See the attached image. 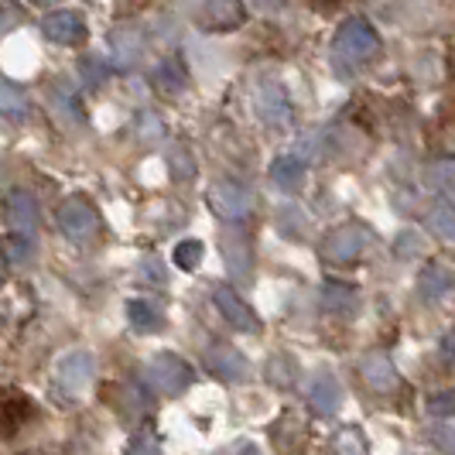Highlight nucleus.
Listing matches in <instances>:
<instances>
[{
  "label": "nucleus",
  "mask_w": 455,
  "mask_h": 455,
  "mask_svg": "<svg viewBox=\"0 0 455 455\" xmlns=\"http://www.w3.org/2000/svg\"><path fill=\"white\" fill-rule=\"evenodd\" d=\"M144 380H148V387L164 394V397H179L182 390L192 387L196 373H192V366L185 363L182 356H175V353H158V356H151V360L144 363Z\"/></svg>",
  "instance_id": "nucleus-1"
},
{
  "label": "nucleus",
  "mask_w": 455,
  "mask_h": 455,
  "mask_svg": "<svg viewBox=\"0 0 455 455\" xmlns=\"http://www.w3.org/2000/svg\"><path fill=\"white\" fill-rule=\"evenodd\" d=\"M185 14L205 31H233L247 21L240 0H185Z\"/></svg>",
  "instance_id": "nucleus-2"
},
{
  "label": "nucleus",
  "mask_w": 455,
  "mask_h": 455,
  "mask_svg": "<svg viewBox=\"0 0 455 455\" xmlns=\"http://www.w3.org/2000/svg\"><path fill=\"white\" fill-rule=\"evenodd\" d=\"M380 48V38H377V31L363 21V18H353V21H346L339 28V35H336V62H346V66H360L366 62L373 52Z\"/></svg>",
  "instance_id": "nucleus-3"
},
{
  "label": "nucleus",
  "mask_w": 455,
  "mask_h": 455,
  "mask_svg": "<svg viewBox=\"0 0 455 455\" xmlns=\"http://www.w3.org/2000/svg\"><path fill=\"white\" fill-rule=\"evenodd\" d=\"M205 205H209V212L220 216L223 223H240V220H247L253 212V196H251V188H243L240 182L223 179V182L209 185Z\"/></svg>",
  "instance_id": "nucleus-4"
},
{
  "label": "nucleus",
  "mask_w": 455,
  "mask_h": 455,
  "mask_svg": "<svg viewBox=\"0 0 455 455\" xmlns=\"http://www.w3.org/2000/svg\"><path fill=\"white\" fill-rule=\"evenodd\" d=\"M59 229L72 243H90L96 229H100V220H96V212L86 199H66L59 205Z\"/></svg>",
  "instance_id": "nucleus-5"
},
{
  "label": "nucleus",
  "mask_w": 455,
  "mask_h": 455,
  "mask_svg": "<svg viewBox=\"0 0 455 455\" xmlns=\"http://www.w3.org/2000/svg\"><path fill=\"white\" fill-rule=\"evenodd\" d=\"M366 243H370V229L360 227V223H346V227L332 229V233L325 236L322 251H325V257L346 264V260H356V257L366 251Z\"/></svg>",
  "instance_id": "nucleus-6"
},
{
  "label": "nucleus",
  "mask_w": 455,
  "mask_h": 455,
  "mask_svg": "<svg viewBox=\"0 0 455 455\" xmlns=\"http://www.w3.org/2000/svg\"><path fill=\"white\" fill-rule=\"evenodd\" d=\"M205 366H209L220 380H229V384L247 380V373H251V363L243 360V353H236L227 342H209V346H205Z\"/></svg>",
  "instance_id": "nucleus-7"
},
{
  "label": "nucleus",
  "mask_w": 455,
  "mask_h": 455,
  "mask_svg": "<svg viewBox=\"0 0 455 455\" xmlns=\"http://www.w3.org/2000/svg\"><path fill=\"white\" fill-rule=\"evenodd\" d=\"M31 418H35V404H31L28 394H21V390L14 387L0 390V435L4 438L18 435Z\"/></svg>",
  "instance_id": "nucleus-8"
},
{
  "label": "nucleus",
  "mask_w": 455,
  "mask_h": 455,
  "mask_svg": "<svg viewBox=\"0 0 455 455\" xmlns=\"http://www.w3.org/2000/svg\"><path fill=\"white\" fill-rule=\"evenodd\" d=\"M4 216H7V227L21 236H31L35 240V229H38V203L31 192L24 188H14L4 203Z\"/></svg>",
  "instance_id": "nucleus-9"
},
{
  "label": "nucleus",
  "mask_w": 455,
  "mask_h": 455,
  "mask_svg": "<svg viewBox=\"0 0 455 455\" xmlns=\"http://www.w3.org/2000/svg\"><path fill=\"white\" fill-rule=\"evenodd\" d=\"M42 31H45V38L59 42V45H79L86 38V21L76 11H52L42 21Z\"/></svg>",
  "instance_id": "nucleus-10"
},
{
  "label": "nucleus",
  "mask_w": 455,
  "mask_h": 455,
  "mask_svg": "<svg viewBox=\"0 0 455 455\" xmlns=\"http://www.w3.org/2000/svg\"><path fill=\"white\" fill-rule=\"evenodd\" d=\"M92 373H96V360H92V353L76 349V353L62 356V363H59V384H62L68 394H79V390L92 380Z\"/></svg>",
  "instance_id": "nucleus-11"
},
{
  "label": "nucleus",
  "mask_w": 455,
  "mask_h": 455,
  "mask_svg": "<svg viewBox=\"0 0 455 455\" xmlns=\"http://www.w3.org/2000/svg\"><path fill=\"white\" fill-rule=\"evenodd\" d=\"M257 116L271 127H284L291 120V103H288V96L277 83L257 86Z\"/></svg>",
  "instance_id": "nucleus-12"
},
{
  "label": "nucleus",
  "mask_w": 455,
  "mask_h": 455,
  "mask_svg": "<svg viewBox=\"0 0 455 455\" xmlns=\"http://www.w3.org/2000/svg\"><path fill=\"white\" fill-rule=\"evenodd\" d=\"M212 301H216V308L223 312V319L233 322L240 332H257V315H253L251 308H247V301L243 298H236L233 288H212Z\"/></svg>",
  "instance_id": "nucleus-13"
},
{
  "label": "nucleus",
  "mask_w": 455,
  "mask_h": 455,
  "mask_svg": "<svg viewBox=\"0 0 455 455\" xmlns=\"http://www.w3.org/2000/svg\"><path fill=\"white\" fill-rule=\"evenodd\" d=\"M140 52H144V38L137 28L124 24L110 35V66L114 68H131L140 59Z\"/></svg>",
  "instance_id": "nucleus-14"
},
{
  "label": "nucleus",
  "mask_w": 455,
  "mask_h": 455,
  "mask_svg": "<svg viewBox=\"0 0 455 455\" xmlns=\"http://www.w3.org/2000/svg\"><path fill=\"white\" fill-rule=\"evenodd\" d=\"M360 373H363L366 387L377 390V394H390V390L397 387V370H394V363H390L384 353H370V356H363Z\"/></svg>",
  "instance_id": "nucleus-15"
},
{
  "label": "nucleus",
  "mask_w": 455,
  "mask_h": 455,
  "mask_svg": "<svg viewBox=\"0 0 455 455\" xmlns=\"http://www.w3.org/2000/svg\"><path fill=\"white\" fill-rule=\"evenodd\" d=\"M308 404L319 411V414H336L342 404V387L336 377H329V373H322L312 380V387H308Z\"/></svg>",
  "instance_id": "nucleus-16"
},
{
  "label": "nucleus",
  "mask_w": 455,
  "mask_h": 455,
  "mask_svg": "<svg viewBox=\"0 0 455 455\" xmlns=\"http://www.w3.org/2000/svg\"><path fill=\"white\" fill-rule=\"evenodd\" d=\"M452 288H455V267H449V264H428L425 267V274H421V291H425L428 301L445 298Z\"/></svg>",
  "instance_id": "nucleus-17"
},
{
  "label": "nucleus",
  "mask_w": 455,
  "mask_h": 455,
  "mask_svg": "<svg viewBox=\"0 0 455 455\" xmlns=\"http://www.w3.org/2000/svg\"><path fill=\"white\" fill-rule=\"evenodd\" d=\"M271 182L277 185V188H284V192H295V188H301V182H305V161L291 158V155L277 158L271 164Z\"/></svg>",
  "instance_id": "nucleus-18"
},
{
  "label": "nucleus",
  "mask_w": 455,
  "mask_h": 455,
  "mask_svg": "<svg viewBox=\"0 0 455 455\" xmlns=\"http://www.w3.org/2000/svg\"><path fill=\"white\" fill-rule=\"evenodd\" d=\"M223 257H227V267L233 277H240V281L251 277V243L243 236H227L223 240Z\"/></svg>",
  "instance_id": "nucleus-19"
},
{
  "label": "nucleus",
  "mask_w": 455,
  "mask_h": 455,
  "mask_svg": "<svg viewBox=\"0 0 455 455\" xmlns=\"http://www.w3.org/2000/svg\"><path fill=\"white\" fill-rule=\"evenodd\" d=\"M28 114H31L28 96H24L14 83L0 79V116H7V120H24Z\"/></svg>",
  "instance_id": "nucleus-20"
},
{
  "label": "nucleus",
  "mask_w": 455,
  "mask_h": 455,
  "mask_svg": "<svg viewBox=\"0 0 455 455\" xmlns=\"http://www.w3.org/2000/svg\"><path fill=\"white\" fill-rule=\"evenodd\" d=\"M127 322L134 325L137 332H158L161 329V315L155 312V305H151V301H144V298L127 301Z\"/></svg>",
  "instance_id": "nucleus-21"
},
{
  "label": "nucleus",
  "mask_w": 455,
  "mask_h": 455,
  "mask_svg": "<svg viewBox=\"0 0 455 455\" xmlns=\"http://www.w3.org/2000/svg\"><path fill=\"white\" fill-rule=\"evenodd\" d=\"M428 223L445 243H455V203H445V199L435 203L432 212H428Z\"/></svg>",
  "instance_id": "nucleus-22"
},
{
  "label": "nucleus",
  "mask_w": 455,
  "mask_h": 455,
  "mask_svg": "<svg viewBox=\"0 0 455 455\" xmlns=\"http://www.w3.org/2000/svg\"><path fill=\"white\" fill-rule=\"evenodd\" d=\"M322 305L329 308V312H353L356 308V291L353 288H346V284H325L322 288Z\"/></svg>",
  "instance_id": "nucleus-23"
},
{
  "label": "nucleus",
  "mask_w": 455,
  "mask_h": 455,
  "mask_svg": "<svg viewBox=\"0 0 455 455\" xmlns=\"http://www.w3.org/2000/svg\"><path fill=\"white\" fill-rule=\"evenodd\" d=\"M155 79H158L161 90H168V92L182 90V86H185V68H182V62H179L175 55H172V59H164V62H158V68H155Z\"/></svg>",
  "instance_id": "nucleus-24"
},
{
  "label": "nucleus",
  "mask_w": 455,
  "mask_h": 455,
  "mask_svg": "<svg viewBox=\"0 0 455 455\" xmlns=\"http://www.w3.org/2000/svg\"><path fill=\"white\" fill-rule=\"evenodd\" d=\"M137 134L144 144H161L164 140V124H161V116H155L151 110H144V114L137 116Z\"/></svg>",
  "instance_id": "nucleus-25"
},
{
  "label": "nucleus",
  "mask_w": 455,
  "mask_h": 455,
  "mask_svg": "<svg viewBox=\"0 0 455 455\" xmlns=\"http://www.w3.org/2000/svg\"><path fill=\"white\" fill-rule=\"evenodd\" d=\"M175 264L182 267V271H196L199 264H203V243L199 240H185L175 247Z\"/></svg>",
  "instance_id": "nucleus-26"
},
{
  "label": "nucleus",
  "mask_w": 455,
  "mask_h": 455,
  "mask_svg": "<svg viewBox=\"0 0 455 455\" xmlns=\"http://www.w3.org/2000/svg\"><path fill=\"white\" fill-rule=\"evenodd\" d=\"M432 418H455V390H438L425 401Z\"/></svg>",
  "instance_id": "nucleus-27"
},
{
  "label": "nucleus",
  "mask_w": 455,
  "mask_h": 455,
  "mask_svg": "<svg viewBox=\"0 0 455 455\" xmlns=\"http://www.w3.org/2000/svg\"><path fill=\"white\" fill-rule=\"evenodd\" d=\"M336 452L339 455H366L363 435L356 432V428H342V432L336 435Z\"/></svg>",
  "instance_id": "nucleus-28"
},
{
  "label": "nucleus",
  "mask_w": 455,
  "mask_h": 455,
  "mask_svg": "<svg viewBox=\"0 0 455 455\" xmlns=\"http://www.w3.org/2000/svg\"><path fill=\"white\" fill-rule=\"evenodd\" d=\"M124 455H161V445L155 435H134V438L127 442Z\"/></svg>",
  "instance_id": "nucleus-29"
},
{
  "label": "nucleus",
  "mask_w": 455,
  "mask_h": 455,
  "mask_svg": "<svg viewBox=\"0 0 455 455\" xmlns=\"http://www.w3.org/2000/svg\"><path fill=\"white\" fill-rule=\"evenodd\" d=\"M79 68H83V76H86L90 83H107V76H110V68H114V66H107L100 55H86Z\"/></svg>",
  "instance_id": "nucleus-30"
},
{
  "label": "nucleus",
  "mask_w": 455,
  "mask_h": 455,
  "mask_svg": "<svg viewBox=\"0 0 455 455\" xmlns=\"http://www.w3.org/2000/svg\"><path fill=\"white\" fill-rule=\"evenodd\" d=\"M172 175H175V179H192V175H196V164H192L185 148H175V151H172Z\"/></svg>",
  "instance_id": "nucleus-31"
},
{
  "label": "nucleus",
  "mask_w": 455,
  "mask_h": 455,
  "mask_svg": "<svg viewBox=\"0 0 455 455\" xmlns=\"http://www.w3.org/2000/svg\"><path fill=\"white\" fill-rule=\"evenodd\" d=\"M432 438H435V445H438L442 452H452L455 455V421L435 425V428H432Z\"/></svg>",
  "instance_id": "nucleus-32"
},
{
  "label": "nucleus",
  "mask_w": 455,
  "mask_h": 455,
  "mask_svg": "<svg viewBox=\"0 0 455 455\" xmlns=\"http://www.w3.org/2000/svg\"><path fill=\"white\" fill-rule=\"evenodd\" d=\"M31 247H35V240H31V236H21V233H14V236L7 240V251H11L14 260H28V257H31Z\"/></svg>",
  "instance_id": "nucleus-33"
},
{
  "label": "nucleus",
  "mask_w": 455,
  "mask_h": 455,
  "mask_svg": "<svg viewBox=\"0 0 455 455\" xmlns=\"http://www.w3.org/2000/svg\"><path fill=\"white\" fill-rule=\"evenodd\" d=\"M421 236L414 233V229H404L401 236H397V253H404V257H414V253L421 251V243H418Z\"/></svg>",
  "instance_id": "nucleus-34"
},
{
  "label": "nucleus",
  "mask_w": 455,
  "mask_h": 455,
  "mask_svg": "<svg viewBox=\"0 0 455 455\" xmlns=\"http://www.w3.org/2000/svg\"><path fill=\"white\" fill-rule=\"evenodd\" d=\"M140 277H144V281H155V284H164V267H161V260H151V257H148V260H140Z\"/></svg>",
  "instance_id": "nucleus-35"
},
{
  "label": "nucleus",
  "mask_w": 455,
  "mask_h": 455,
  "mask_svg": "<svg viewBox=\"0 0 455 455\" xmlns=\"http://www.w3.org/2000/svg\"><path fill=\"white\" fill-rule=\"evenodd\" d=\"M18 21H21V11L18 7H0V31H11Z\"/></svg>",
  "instance_id": "nucleus-36"
},
{
  "label": "nucleus",
  "mask_w": 455,
  "mask_h": 455,
  "mask_svg": "<svg viewBox=\"0 0 455 455\" xmlns=\"http://www.w3.org/2000/svg\"><path fill=\"white\" fill-rule=\"evenodd\" d=\"M442 356H445V363L455 366V329L442 339Z\"/></svg>",
  "instance_id": "nucleus-37"
},
{
  "label": "nucleus",
  "mask_w": 455,
  "mask_h": 455,
  "mask_svg": "<svg viewBox=\"0 0 455 455\" xmlns=\"http://www.w3.org/2000/svg\"><path fill=\"white\" fill-rule=\"evenodd\" d=\"M247 4H253L257 11H277V7L284 4V0H247Z\"/></svg>",
  "instance_id": "nucleus-38"
},
{
  "label": "nucleus",
  "mask_w": 455,
  "mask_h": 455,
  "mask_svg": "<svg viewBox=\"0 0 455 455\" xmlns=\"http://www.w3.org/2000/svg\"><path fill=\"white\" fill-rule=\"evenodd\" d=\"M0 281H4V260H0Z\"/></svg>",
  "instance_id": "nucleus-39"
},
{
  "label": "nucleus",
  "mask_w": 455,
  "mask_h": 455,
  "mask_svg": "<svg viewBox=\"0 0 455 455\" xmlns=\"http://www.w3.org/2000/svg\"><path fill=\"white\" fill-rule=\"evenodd\" d=\"M0 185H4V164H0Z\"/></svg>",
  "instance_id": "nucleus-40"
},
{
  "label": "nucleus",
  "mask_w": 455,
  "mask_h": 455,
  "mask_svg": "<svg viewBox=\"0 0 455 455\" xmlns=\"http://www.w3.org/2000/svg\"><path fill=\"white\" fill-rule=\"evenodd\" d=\"M325 4H332V0H325Z\"/></svg>",
  "instance_id": "nucleus-41"
}]
</instances>
